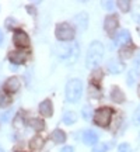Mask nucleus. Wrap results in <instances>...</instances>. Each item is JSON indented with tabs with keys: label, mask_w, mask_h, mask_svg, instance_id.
<instances>
[{
	"label": "nucleus",
	"mask_w": 140,
	"mask_h": 152,
	"mask_svg": "<svg viewBox=\"0 0 140 152\" xmlns=\"http://www.w3.org/2000/svg\"><path fill=\"white\" fill-rule=\"evenodd\" d=\"M43 144H45V141H43V138H41V137H34L32 140L30 141V148L32 149L34 152H38L41 151L43 148Z\"/></svg>",
	"instance_id": "nucleus-16"
},
{
	"label": "nucleus",
	"mask_w": 140,
	"mask_h": 152,
	"mask_svg": "<svg viewBox=\"0 0 140 152\" xmlns=\"http://www.w3.org/2000/svg\"><path fill=\"white\" fill-rule=\"evenodd\" d=\"M137 94H139V97H140V86H139V89H137Z\"/></svg>",
	"instance_id": "nucleus-34"
},
{
	"label": "nucleus",
	"mask_w": 140,
	"mask_h": 152,
	"mask_svg": "<svg viewBox=\"0 0 140 152\" xmlns=\"http://www.w3.org/2000/svg\"><path fill=\"white\" fill-rule=\"evenodd\" d=\"M55 35L59 41H71L76 35V31L69 23H60V24L56 26Z\"/></svg>",
	"instance_id": "nucleus-5"
},
{
	"label": "nucleus",
	"mask_w": 140,
	"mask_h": 152,
	"mask_svg": "<svg viewBox=\"0 0 140 152\" xmlns=\"http://www.w3.org/2000/svg\"><path fill=\"white\" fill-rule=\"evenodd\" d=\"M4 89L9 93H16L17 90L20 89V80H18V77H16V76L9 77V79L4 82Z\"/></svg>",
	"instance_id": "nucleus-11"
},
{
	"label": "nucleus",
	"mask_w": 140,
	"mask_h": 152,
	"mask_svg": "<svg viewBox=\"0 0 140 152\" xmlns=\"http://www.w3.org/2000/svg\"><path fill=\"white\" fill-rule=\"evenodd\" d=\"M13 42L18 48H27V47H30V37H28V34L25 31L16 30L14 35H13Z\"/></svg>",
	"instance_id": "nucleus-6"
},
{
	"label": "nucleus",
	"mask_w": 140,
	"mask_h": 152,
	"mask_svg": "<svg viewBox=\"0 0 140 152\" xmlns=\"http://www.w3.org/2000/svg\"><path fill=\"white\" fill-rule=\"evenodd\" d=\"M111 99H112L115 103H123L125 102V94L118 86H115L112 90H111Z\"/></svg>",
	"instance_id": "nucleus-15"
},
{
	"label": "nucleus",
	"mask_w": 140,
	"mask_h": 152,
	"mask_svg": "<svg viewBox=\"0 0 140 152\" xmlns=\"http://www.w3.org/2000/svg\"><path fill=\"white\" fill-rule=\"evenodd\" d=\"M133 82H135V71H130L129 76H128V83H129V85H133Z\"/></svg>",
	"instance_id": "nucleus-30"
},
{
	"label": "nucleus",
	"mask_w": 140,
	"mask_h": 152,
	"mask_svg": "<svg viewBox=\"0 0 140 152\" xmlns=\"http://www.w3.org/2000/svg\"><path fill=\"white\" fill-rule=\"evenodd\" d=\"M10 103H11L10 96H9L7 93H4V92L0 93V107H7Z\"/></svg>",
	"instance_id": "nucleus-22"
},
{
	"label": "nucleus",
	"mask_w": 140,
	"mask_h": 152,
	"mask_svg": "<svg viewBox=\"0 0 140 152\" xmlns=\"http://www.w3.org/2000/svg\"><path fill=\"white\" fill-rule=\"evenodd\" d=\"M109 144H107V142H102V144H97V145H94L92 147V151L91 152H107L108 149H109Z\"/></svg>",
	"instance_id": "nucleus-23"
},
{
	"label": "nucleus",
	"mask_w": 140,
	"mask_h": 152,
	"mask_svg": "<svg viewBox=\"0 0 140 152\" xmlns=\"http://www.w3.org/2000/svg\"><path fill=\"white\" fill-rule=\"evenodd\" d=\"M90 96H91L92 99H100V97H101V92H100L98 86L91 85V87H90Z\"/></svg>",
	"instance_id": "nucleus-25"
},
{
	"label": "nucleus",
	"mask_w": 140,
	"mask_h": 152,
	"mask_svg": "<svg viewBox=\"0 0 140 152\" xmlns=\"http://www.w3.org/2000/svg\"><path fill=\"white\" fill-rule=\"evenodd\" d=\"M60 152H73V147H65L62 148V151Z\"/></svg>",
	"instance_id": "nucleus-32"
},
{
	"label": "nucleus",
	"mask_w": 140,
	"mask_h": 152,
	"mask_svg": "<svg viewBox=\"0 0 140 152\" xmlns=\"http://www.w3.org/2000/svg\"><path fill=\"white\" fill-rule=\"evenodd\" d=\"M62 121H63L66 125L74 124L76 121H77V114H76L74 111H66V113L63 114V118H62Z\"/></svg>",
	"instance_id": "nucleus-18"
},
{
	"label": "nucleus",
	"mask_w": 140,
	"mask_h": 152,
	"mask_svg": "<svg viewBox=\"0 0 140 152\" xmlns=\"http://www.w3.org/2000/svg\"><path fill=\"white\" fill-rule=\"evenodd\" d=\"M118 7L121 9V11L126 13V11L130 10V1H128V0H119V1H118Z\"/></svg>",
	"instance_id": "nucleus-24"
},
{
	"label": "nucleus",
	"mask_w": 140,
	"mask_h": 152,
	"mask_svg": "<svg viewBox=\"0 0 140 152\" xmlns=\"http://www.w3.org/2000/svg\"><path fill=\"white\" fill-rule=\"evenodd\" d=\"M113 114V110L111 107H100L94 113V123L98 127H108L111 123V117Z\"/></svg>",
	"instance_id": "nucleus-4"
},
{
	"label": "nucleus",
	"mask_w": 140,
	"mask_h": 152,
	"mask_svg": "<svg viewBox=\"0 0 140 152\" xmlns=\"http://www.w3.org/2000/svg\"><path fill=\"white\" fill-rule=\"evenodd\" d=\"M79 54H80V49H79V45L76 42L70 44V45H65L60 48L59 56L60 59H63L66 64H74L77 58H79Z\"/></svg>",
	"instance_id": "nucleus-3"
},
{
	"label": "nucleus",
	"mask_w": 140,
	"mask_h": 152,
	"mask_svg": "<svg viewBox=\"0 0 140 152\" xmlns=\"http://www.w3.org/2000/svg\"><path fill=\"white\" fill-rule=\"evenodd\" d=\"M30 125L32 127V130L39 132V131H42L45 128V121L41 118H31L30 120Z\"/></svg>",
	"instance_id": "nucleus-19"
},
{
	"label": "nucleus",
	"mask_w": 140,
	"mask_h": 152,
	"mask_svg": "<svg viewBox=\"0 0 140 152\" xmlns=\"http://www.w3.org/2000/svg\"><path fill=\"white\" fill-rule=\"evenodd\" d=\"M133 18H135L136 23H140V7H139V10H137L135 14H133Z\"/></svg>",
	"instance_id": "nucleus-31"
},
{
	"label": "nucleus",
	"mask_w": 140,
	"mask_h": 152,
	"mask_svg": "<svg viewBox=\"0 0 140 152\" xmlns=\"http://www.w3.org/2000/svg\"><path fill=\"white\" fill-rule=\"evenodd\" d=\"M91 113H92V110L90 109V106H84V107H83V117L86 120L91 118Z\"/></svg>",
	"instance_id": "nucleus-26"
},
{
	"label": "nucleus",
	"mask_w": 140,
	"mask_h": 152,
	"mask_svg": "<svg viewBox=\"0 0 140 152\" xmlns=\"http://www.w3.org/2000/svg\"><path fill=\"white\" fill-rule=\"evenodd\" d=\"M0 152H4V151H3V149H0Z\"/></svg>",
	"instance_id": "nucleus-35"
},
{
	"label": "nucleus",
	"mask_w": 140,
	"mask_h": 152,
	"mask_svg": "<svg viewBox=\"0 0 140 152\" xmlns=\"http://www.w3.org/2000/svg\"><path fill=\"white\" fill-rule=\"evenodd\" d=\"M9 59L14 65H22V64H25L27 55H25V52H22V51H11L10 54H9Z\"/></svg>",
	"instance_id": "nucleus-9"
},
{
	"label": "nucleus",
	"mask_w": 140,
	"mask_h": 152,
	"mask_svg": "<svg viewBox=\"0 0 140 152\" xmlns=\"http://www.w3.org/2000/svg\"><path fill=\"white\" fill-rule=\"evenodd\" d=\"M130 42V34L128 30L119 31L118 35L115 37V45H129Z\"/></svg>",
	"instance_id": "nucleus-14"
},
{
	"label": "nucleus",
	"mask_w": 140,
	"mask_h": 152,
	"mask_svg": "<svg viewBox=\"0 0 140 152\" xmlns=\"http://www.w3.org/2000/svg\"><path fill=\"white\" fill-rule=\"evenodd\" d=\"M119 152H132V148H130L129 144H121L118 148Z\"/></svg>",
	"instance_id": "nucleus-28"
},
{
	"label": "nucleus",
	"mask_w": 140,
	"mask_h": 152,
	"mask_svg": "<svg viewBox=\"0 0 140 152\" xmlns=\"http://www.w3.org/2000/svg\"><path fill=\"white\" fill-rule=\"evenodd\" d=\"M133 54V47L132 45H125L123 48H121L119 51V55H121V58H123V59H128L130 58Z\"/></svg>",
	"instance_id": "nucleus-20"
},
{
	"label": "nucleus",
	"mask_w": 140,
	"mask_h": 152,
	"mask_svg": "<svg viewBox=\"0 0 140 152\" xmlns=\"http://www.w3.org/2000/svg\"><path fill=\"white\" fill-rule=\"evenodd\" d=\"M139 55H140V54H139Z\"/></svg>",
	"instance_id": "nucleus-36"
},
{
	"label": "nucleus",
	"mask_w": 140,
	"mask_h": 152,
	"mask_svg": "<svg viewBox=\"0 0 140 152\" xmlns=\"http://www.w3.org/2000/svg\"><path fill=\"white\" fill-rule=\"evenodd\" d=\"M3 42V33H1V31H0V44Z\"/></svg>",
	"instance_id": "nucleus-33"
},
{
	"label": "nucleus",
	"mask_w": 140,
	"mask_h": 152,
	"mask_svg": "<svg viewBox=\"0 0 140 152\" xmlns=\"http://www.w3.org/2000/svg\"><path fill=\"white\" fill-rule=\"evenodd\" d=\"M39 113L42 114L43 117H51L53 114V104L51 100H43L39 104Z\"/></svg>",
	"instance_id": "nucleus-12"
},
{
	"label": "nucleus",
	"mask_w": 140,
	"mask_h": 152,
	"mask_svg": "<svg viewBox=\"0 0 140 152\" xmlns=\"http://www.w3.org/2000/svg\"><path fill=\"white\" fill-rule=\"evenodd\" d=\"M101 79H102V72L100 71V69H95V71L91 73V85L97 86L98 83L101 82Z\"/></svg>",
	"instance_id": "nucleus-21"
},
{
	"label": "nucleus",
	"mask_w": 140,
	"mask_h": 152,
	"mask_svg": "<svg viewBox=\"0 0 140 152\" xmlns=\"http://www.w3.org/2000/svg\"><path fill=\"white\" fill-rule=\"evenodd\" d=\"M101 4H102V7L105 9V10H112V9H113V3H112V1H109V0L102 1Z\"/></svg>",
	"instance_id": "nucleus-29"
},
{
	"label": "nucleus",
	"mask_w": 140,
	"mask_h": 152,
	"mask_svg": "<svg viewBox=\"0 0 140 152\" xmlns=\"http://www.w3.org/2000/svg\"><path fill=\"white\" fill-rule=\"evenodd\" d=\"M107 69H108V72H109V73H112V75H118V73H121V72H123L125 65L119 59L112 58V59L108 61Z\"/></svg>",
	"instance_id": "nucleus-7"
},
{
	"label": "nucleus",
	"mask_w": 140,
	"mask_h": 152,
	"mask_svg": "<svg viewBox=\"0 0 140 152\" xmlns=\"http://www.w3.org/2000/svg\"><path fill=\"white\" fill-rule=\"evenodd\" d=\"M133 123H135L136 125L140 124V106L137 107V110L135 111V114H133Z\"/></svg>",
	"instance_id": "nucleus-27"
},
{
	"label": "nucleus",
	"mask_w": 140,
	"mask_h": 152,
	"mask_svg": "<svg viewBox=\"0 0 140 152\" xmlns=\"http://www.w3.org/2000/svg\"><path fill=\"white\" fill-rule=\"evenodd\" d=\"M102 56H104V45L100 41H92L91 45L88 47V51H87V55H86L87 68L95 69L101 64Z\"/></svg>",
	"instance_id": "nucleus-1"
},
{
	"label": "nucleus",
	"mask_w": 140,
	"mask_h": 152,
	"mask_svg": "<svg viewBox=\"0 0 140 152\" xmlns=\"http://www.w3.org/2000/svg\"><path fill=\"white\" fill-rule=\"evenodd\" d=\"M118 17L115 16V14H111V16H107L105 17V21H104V28H105V31L108 34H112L116 28H118Z\"/></svg>",
	"instance_id": "nucleus-8"
},
{
	"label": "nucleus",
	"mask_w": 140,
	"mask_h": 152,
	"mask_svg": "<svg viewBox=\"0 0 140 152\" xmlns=\"http://www.w3.org/2000/svg\"><path fill=\"white\" fill-rule=\"evenodd\" d=\"M83 93V83L80 79H71L66 85V100L69 103H76L79 102Z\"/></svg>",
	"instance_id": "nucleus-2"
},
{
	"label": "nucleus",
	"mask_w": 140,
	"mask_h": 152,
	"mask_svg": "<svg viewBox=\"0 0 140 152\" xmlns=\"http://www.w3.org/2000/svg\"><path fill=\"white\" fill-rule=\"evenodd\" d=\"M83 141L86 145H97V141H98V134L95 131L92 130H87L83 132Z\"/></svg>",
	"instance_id": "nucleus-13"
},
{
	"label": "nucleus",
	"mask_w": 140,
	"mask_h": 152,
	"mask_svg": "<svg viewBox=\"0 0 140 152\" xmlns=\"http://www.w3.org/2000/svg\"><path fill=\"white\" fill-rule=\"evenodd\" d=\"M73 21H74V24L77 26V28L79 30H81V31H84L87 28V26H88V14L87 13H79L77 16L73 17Z\"/></svg>",
	"instance_id": "nucleus-10"
},
{
	"label": "nucleus",
	"mask_w": 140,
	"mask_h": 152,
	"mask_svg": "<svg viewBox=\"0 0 140 152\" xmlns=\"http://www.w3.org/2000/svg\"><path fill=\"white\" fill-rule=\"evenodd\" d=\"M51 138H52V141H53L55 144H63V142L66 141V134L62 130L58 128V130H55L53 132H52Z\"/></svg>",
	"instance_id": "nucleus-17"
}]
</instances>
